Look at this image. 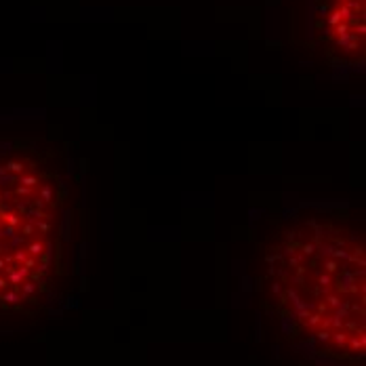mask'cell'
Masks as SVG:
<instances>
[{"instance_id": "6da1fadb", "label": "cell", "mask_w": 366, "mask_h": 366, "mask_svg": "<svg viewBox=\"0 0 366 366\" xmlns=\"http://www.w3.org/2000/svg\"><path fill=\"white\" fill-rule=\"evenodd\" d=\"M4 169L11 170V173H21V170H23V164H21V162H8Z\"/></svg>"}, {"instance_id": "7a4b0ae2", "label": "cell", "mask_w": 366, "mask_h": 366, "mask_svg": "<svg viewBox=\"0 0 366 366\" xmlns=\"http://www.w3.org/2000/svg\"><path fill=\"white\" fill-rule=\"evenodd\" d=\"M2 219H4V221H7V223H8L11 227H15L17 223H19V219H17V215H13V213H7V215H4Z\"/></svg>"}, {"instance_id": "3957f363", "label": "cell", "mask_w": 366, "mask_h": 366, "mask_svg": "<svg viewBox=\"0 0 366 366\" xmlns=\"http://www.w3.org/2000/svg\"><path fill=\"white\" fill-rule=\"evenodd\" d=\"M21 183L25 185V187H32V185L38 183V179H36V177H21Z\"/></svg>"}, {"instance_id": "277c9868", "label": "cell", "mask_w": 366, "mask_h": 366, "mask_svg": "<svg viewBox=\"0 0 366 366\" xmlns=\"http://www.w3.org/2000/svg\"><path fill=\"white\" fill-rule=\"evenodd\" d=\"M30 253H32V255H40V253H42V244H40V242H34V244L30 246Z\"/></svg>"}, {"instance_id": "5b68a950", "label": "cell", "mask_w": 366, "mask_h": 366, "mask_svg": "<svg viewBox=\"0 0 366 366\" xmlns=\"http://www.w3.org/2000/svg\"><path fill=\"white\" fill-rule=\"evenodd\" d=\"M4 301H8V303H17V301H19V297L15 295V293H7V295H4Z\"/></svg>"}, {"instance_id": "8992f818", "label": "cell", "mask_w": 366, "mask_h": 366, "mask_svg": "<svg viewBox=\"0 0 366 366\" xmlns=\"http://www.w3.org/2000/svg\"><path fill=\"white\" fill-rule=\"evenodd\" d=\"M51 196H53V190H51L49 185L42 187V200H51Z\"/></svg>"}, {"instance_id": "52a82bcc", "label": "cell", "mask_w": 366, "mask_h": 366, "mask_svg": "<svg viewBox=\"0 0 366 366\" xmlns=\"http://www.w3.org/2000/svg\"><path fill=\"white\" fill-rule=\"evenodd\" d=\"M15 257H17V259H19V261H23V259H25V253H17V255H15Z\"/></svg>"}, {"instance_id": "ba28073f", "label": "cell", "mask_w": 366, "mask_h": 366, "mask_svg": "<svg viewBox=\"0 0 366 366\" xmlns=\"http://www.w3.org/2000/svg\"><path fill=\"white\" fill-rule=\"evenodd\" d=\"M4 284H7V280H2V278H0V288H4Z\"/></svg>"}, {"instance_id": "9c48e42d", "label": "cell", "mask_w": 366, "mask_h": 366, "mask_svg": "<svg viewBox=\"0 0 366 366\" xmlns=\"http://www.w3.org/2000/svg\"><path fill=\"white\" fill-rule=\"evenodd\" d=\"M2 265H4V261H2V259H0V267H2Z\"/></svg>"}]
</instances>
